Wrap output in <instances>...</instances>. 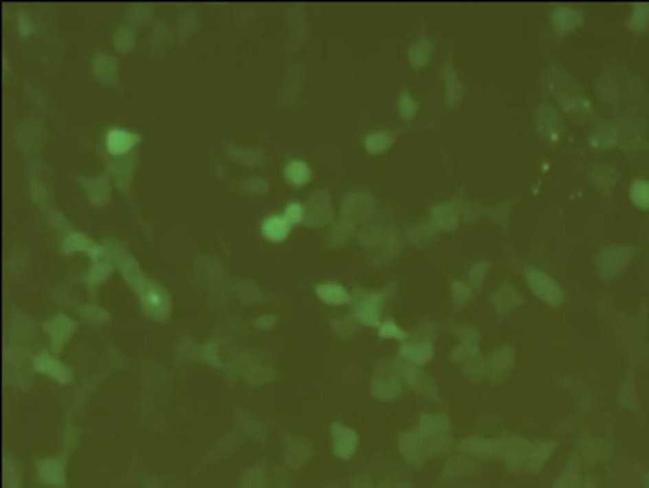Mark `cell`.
I'll return each mask as SVG.
<instances>
[{"instance_id":"2e32d148","label":"cell","mask_w":649,"mask_h":488,"mask_svg":"<svg viewBox=\"0 0 649 488\" xmlns=\"http://www.w3.org/2000/svg\"><path fill=\"white\" fill-rule=\"evenodd\" d=\"M380 336L381 338H392L397 340H405L408 334L398 327L393 321H386L380 325Z\"/></svg>"},{"instance_id":"ffe728a7","label":"cell","mask_w":649,"mask_h":488,"mask_svg":"<svg viewBox=\"0 0 649 488\" xmlns=\"http://www.w3.org/2000/svg\"><path fill=\"white\" fill-rule=\"evenodd\" d=\"M399 109H401L402 117L406 119H410V118L414 117L415 113H416V104H415L414 100L410 99L408 96H402L401 103H399Z\"/></svg>"},{"instance_id":"277c9868","label":"cell","mask_w":649,"mask_h":488,"mask_svg":"<svg viewBox=\"0 0 649 488\" xmlns=\"http://www.w3.org/2000/svg\"><path fill=\"white\" fill-rule=\"evenodd\" d=\"M398 447L406 459L416 465H421L429 456V443L416 430L402 432L398 438Z\"/></svg>"},{"instance_id":"e0dca14e","label":"cell","mask_w":649,"mask_h":488,"mask_svg":"<svg viewBox=\"0 0 649 488\" xmlns=\"http://www.w3.org/2000/svg\"><path fill=\"white\" fill-rule=\"evenodd\" d=\"M464 372L467 376L471 377L472 380H478L481 377L485 376L487 372V366L482 358L473 357L471 360H465L464 366Z\"/></svg>"},{"instance_id":"7c38bea8","label":"cell","mask_w":649,"mask_h":488,"mask_svg":"<svg viewBox=\"0 0 649 488\" xmlns=\"http://www.w3.org/2000/svg\"><path fill=\"white\" fill-rule=\"evenodd\" d=\"M291 224L282 216H272L263 225V233L272 240H282L288 235Z\"/></svg>"},{"instance_id":"9c48e42d","label":"cell","mask_w":649,"mask_h":488,"mask_svg":"<svg viewBox=\"0 0 649 488\" xmlns=\"http://www.w3.org/2000/svg\"><path fill=\"white\" fill-rule=\"evenodd\" d=\"M316 295L324 304L329 305H344L351 300L349 292L341 285L333 282L321 283L316 286Z\"/></svg>"},{"instance_id":"44dd1931","label":"cell","mask_w":649,"mask_h":488,"mask_svg":"<svg viewBox=\"0 0 649 488\" xmlns=\"http://www.w3.org/2000/svg\"><path fill=\"white\" fill-rule=\"evenodd\" d=\"M477 267H478V271H476V268H473V270H471V273H470L471 282L473 285H476V286H478L479 283H481V281L483 280L485 273H481V271H485L486 266H485V264H477Z\"/></svg>"},{"instance_id":"4fadbf2b","label":"cell","mask_w":649,"mask_h":488,"mask_svg":"<svg viewBox=\"0 0 649 488\" xmlns=\"http://www.w3.org/2000/svg\"><path fill=\"white\" fill-rule=\"evenodd\" d=\"M285 176L293 185L300 186L311 178V168L306 162L292 161L285 167Z\"/></svg>"},{"instance_id":"6da1fadb","label":"cell","mask_w":649,"mask_h":488,"mask_svg":"<svg viewBox=\"0 0 649 488\" xmlns=\"http://www.w3.org/2000/svg\"><path fill=\"white\" fill-rule=\"evenodd\" d=\"M371 393L377 400L384 402L396 400L401 395L402 381L393 362L382 360L374 366Z\"/></svg>"},{"instance_id":"ba28073f","label":"cell","mask_w":649,"mask_h":488,"mask_svg":"<svg viewBox=\"0 0 649 488\" xmlns=\"http://www.w3.org/2000/svg\"><path fill=\"white\" fill-rule=\"evenodd\" d=\"M500 447V441H490L482 438H467L461 441L459 449L463 452L471 453L479 458H490L497 453Z\"/></svg>"},{"instance_id":"8992f818","label":"cell","mask_w":649,"mask_h":488,"mask_svg":"<svg viewBox=\"0 0 649 488\" xmlns=\"http://www.w3.org/2000/svg\"><path fill=\"white\" fill-rule=\"evenodd\" d=\"M455 334L461 338V345L455 348L452 360L454 363L465 362L473 357H477L479 353L478 333L470 325H463L455 328Z\"/></svg>"},{"instance_id":"8fae6325","label":"cell","mask_w":649,"mask_h":488,"mask_svg":"<svg viewBox=\"0 0 649 488\" xmlns=\"http://www.w3.org/2000/svg\"><path fill=\"white\" fill-rule=\"evenodd\" d=\"M138 141V137L124 130H113L108 135V148L111 153L120 154L127 152Z\"/></svg>"},{"instance_id":"30bf717a","label":"cell","mask_w":649,"mask_h":488,"mask_svg":"<svg viewBox=\"0 0 649 488\" xmlns=\"http://www.w3.org/2000/svg\"><path fill=\"white\" fill-rule=\"evenodd\" d=\"M449 420L444 415L422 414L420 417V429L419 432L424 438H437L439 435L448 432Z\"/></svg>"},{"instance_id":"3957f363","label":"cell","mask_w":649,"mask_h":488,"mask_svg":"<svg viewBox=\"0 0 649 488\" xmlns=\"http://www.w3.org/2000/svg\"><path fill=\"white\" fill-rule=\"evenodd\" d=\"M393 363L396 366L399 377L405 380L416 393H420L430 400L439 401L438 388L434 384L432 378L425 371H421L416 364H412L404 358L396 360Z\"/></svg>"},{"instance_id":"5b68a950","label":"cell","mask_w":649,"mask_h":488,"mask_svg":"<svg viewBox=\"0 0 649 488\" xmlns=\"http://www.w3.org/2000/svg\"><path fill=\"white\" fill-rule=\"evenodd\" d=\"M333 435V454L341 459H349L358 447V434L341 423H333L330 428Z\"/></svg>"},{"instance_id":"5bb4252c","label":"cell","mask_w":649,"mask_h":488,"mask_svg":"<svg viewBox=\"0 0 649 488\" xmlns=\"http://www.w3.org/2000/svg\"><path fill=\"white\" fill-rule=\"evenodd\" d=\"M393 142V137L388 132H377L365 139V147L369 152H382Z\"/></svg>"},{"instance_id":"9a60e30c","label":"cell","mask_w":649,"mask_h":488,"mask_svg":"<svg viewBox=\"0 0 649 488\" xmlns=\"http://www.w3.org/2000/svg\"><path fill=\"white\" fill-rule=\"evenodd\" d=\"M331 327L333 332L336 333V336L340 339H348L358 333L357 323H354L348 316L340 318V319H333L331 321Z\"/></svg>"},{"instance_id":"d6986e66","label":"cell","mask_w":649,"mask_h":488,"mask_svg":"<svg viewBox=\"0 0 649 488\" xmlns=\"http://www.w3.org/2000/svg\"><path fill=\"white\" fill-rule=\"evenodd\" d=\"M284 218L288 220L289 224H296L303 218V209L300 204H291L288 208L285 209Z\"/></svg>"},{"instance_id":"7a4b0ae2","label":"cell","mask_w":649,"mask_h":488,"mask_svg":"<svg viewBox=\"0 0 649 488\" xmlns=\"http://www.w3.org/2000/svg\"><path fill=\"white\" fill-rule=\"evenodd\" d=\"M381 301V294L364 288H357L350 300L353 316L368 327H380Z\"/></svg>"},{"instance_id":"ac0fdd59","label":"cell","mask_w":649,"mask_h":488,"mask_svg":"<svg viewBox=\"0 0 649 488\" xmlns=\"http://www.w3.org/2000/svg\"><path fill=\"white\" fill-rule=\"evenodd\" d=\"M472 297L471 288H468L465 283H462L459 281H455L453 283V300L456 307L463 306Z\"/></svg>"},{"instance_id":"52a82bcc","label":"cell","mask_w":649,"mask_h":488,"mask_svg":"<svg viewBox=\"0 0 649 488\" xmlns=\"http://www.w3.org/2000/svg\"><path fill=\"white\" fill-rule=\"evenodd\" d=\"M399 352L404 360L416 366H422L432 358L434 347L426 340H415L402 345Z\"/></svg>"}]
</instances>
